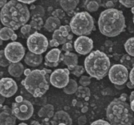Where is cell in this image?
I'll list each match as a JSON object with an SVG mask.
<instances>
[{
    "label": "cell",
    "mask_w": 134,
    "mask_h": 125,
    "mask_svg": "<svg viewBox=\"0 0 134 125\" xmlns=\"http://www.w3.org/2000/svg\"><path fill=\"white\" fill-rule=\"evenodd\" d=\"M76 96L78 97L82 98H88L90 96V90L88 88L81 86L77 88L76 92L75 93Z\"/></svg>",
    "instance_id": "obj_31"
},
{
    "label": "cell",
    "mask_w": 134,
    "mask_h": 125,
    "mask_svg": "<svg viewBox=\"0 0 134 125\" xmlns=\"http://www.w3.org/2000/svg\"><path fill=\"white\" fill-rule=\"evenodd\" d=\"M11 62L6 58L4 50H1L0 51V65L3 67H6L9 65Z\"/></svg>",
    "instance_id": "obj_32"
},
{
    "label": "cell",
    "mask_w": 134,
    "mask_h": 125,
    "mask_svg": "<svg viewBox=\"0 0 134 125\" xmlns=\"http://www.w3.org/2000/svg\"><path fill=\"white\" fill-rule=\"evenodd\" d=\"M43 70L47 72V74H49V73H51V70H48V69H45V68H44Z\"/></svg>",
    "instance_id": "obj_58"
},
{
    "label": "cell",
    "mask_w": 134,
    "mask_h": 125,
    "mask_svg": "<svg viewBox=\"0 0 134 125\" xmlns=\"http://www.w3.org/2000/svg\"><path fill=\"white\" fill-rule=\"evenodd\" d=\"M98 25L100 32L107 37L119 35L126 27L122 12L113 8L104 10L99 15Z\"/></svg>",
    "instance_id": "obj_2"
},
{
    "label": "cell",
    "mask_w": 134,
    "mask_h": 125,
    "mask_svg": "<svg viewBox=\"0 0 134 125\" xmlns=\"http://www.w3.org/2000/svg\"><path fill=\"white\" fill-rule=\"evenodd\" d=\"M16 118L12 109L7 106L1 105L0 125H15Z\"/></svg>",
    "instance_id": "obj_15"
},
{
    "label": "cell",
    "mask_w": 134,
    "mask_h": 125,
    "mask_svg": "<svg viewBox=\"0 0 134 125\" xmlns=\"http://www.w3.org/2000/svg\"><path fill=\"white\" fill-rule=\"evenodd\" d=\"M50 122L51 125H72V120L66 112L60 110L54 113Z\"/></svg>",
    "instance_id": "obj_16"
},
{
    "label": "cell",
    "mask_w": 134,
    "mask_h": 125,
    "mask_svg": "<svg viewBox=\"0 0 134 125\" xmlns=\"http://www.w3.org/2000/svg\"><path fill=\"white\" fill-rule=\"evenodd\" d=\"M72 32L79 36L90 35L94 28V19L86 12L75 14L71 19L70 25Z\"/></svg>",
    "instance_id": "obj_6"
},
{
    "label": "cell",
    "mask_w": 134,
    "mask_h": 125,
    "mask_svg": "<svg viewBox=\"0 0 134 125\" xmlns=\"http://www.w3.org/2000/svg\"><path fill=\"white\" fill-rule=\"evenodd\" d=\"M63 62L68 66V69L72 71L77 65V56L76 54L71 52H65L63 54Z\"/></svg>",
    "instance_id": "obj_18"
},
{
    "label": "cell",
    "mask_w": 134,
    "mask_h": 125,
    "mask_svg": "<svg viewBox=\"0 0 134 125\" xmlns=\"http://www.w3.org/2000/svg\"><path fill=\"white\" fill-rule=\"evenodd\" d=\"M30 15L32 17H43L44 15V9L41 5H32L30 8Z\"/></svg>",
    "instance_id": "obj_28"
},
{
    "label": "cell",
    "mask_w": 134,
    "mask_h": 125,
    "mask_svg": "<svg viewBox=\"0 0 134 125\" xmlns=\"http://www.w3.org/2000/svg\"><path fill=\"white\" fill-rule=\"evenodd\" d=\"M50 77L43 70H34L26 76L21 83L34 97L42 96L49 88Z\"/></svg>",
    "instance_id": "obj_5"
},
{
    "label": "cell",
    "mask_w": 134,
    "mask_h": 125,
    "mask_svg": "<svg viewBox=\"0 0 134 125\" xmlns=\"http://www.w3.org/2000/svg\"><path fill=\"white\" fill-rule=\"evenodd\" d=\"M52 16L59 18V19H63L65 17V13L63 9H57L53 11L52 13Z\"/></svg>",
    "instance_id": "obj_35"
},
{
    "label": "cell",
    "mask_w": 134,
    "mask_h": 125,
    "mask_svg": "<svg viewBox=\"0 0 134 125\" xmlns=\"http://www.w3.org/2000/svg\"><path fill=\"white\" fill-rule=\"evenodd\" d=\"M18 90L15 81L11 78H2L0 81L1 95L5 97H10L15 95Z\"/></svg>",
    "instance_id": "obj_13"
},
{
    "label": "cell",
    "mask_w": 134,
    "mask_h": 125,
    "mask_svg": "<svg viewBox=\"0 0 134 125\" xmlns=\"http://www.w3.org/2000/svg\"><path fill=\"white\" fill-rule=\"evenodd\" d=\"M71 30L69 25L61 26L59 29L55 30L52 35V39H55L60 44H63L68 42H72L73 35L70 33Z\"/></svg>",
    "instance_id": "obj_14"
},
{
    "label": "cell",
    "mask_w": 134,
    "mask_h": 125,
    "mask_svg": "<svg viewBox=\"0 0 134 125\" xmlns=\"http://www.w3.org/2000/svg\"><path fill=\"white\" fill-rule=\"evenodd\" d=\"M88 110V108L86 106H84V107L82 108V109H81V111L83 113H85L86 112H87Z\"/></svg>",
    "instance_id": "obj_54"
},
{
    "label": "cell",
    "mask_w": 134,
    "mask_h": 125,
    "mask_svg": "<svg viewBox=\"0 0 134 125\" xmlns=\"http://www.w3.org/2000/svg\"><path fill=\"white\" fill-rule=\"evenodd\" d=\"M119 2L126 7L132 8L134 7V0H119Z\"/></svg>",
    "instance_id": "obj_37"
},
{
    "label": "cell",
    "mask_w": 134,
    "mask_h": 125,
    "mask_svg": "<svg viewBox=\"0 0 134 125\" xmlns=\"http://www.w3.org/2000/svg\"><path fill=\"white\" fill-rule=\"evenodd\" d=\"M86 9L90 12L97 11L100 4V0H85Z\"/></svg>",
    "instance_id": "obj_24"
},
{
    "label": "cell",
    "mask_w": 134,
    "mask_h": 125,
    "mask_svg": "<svg viewBox=\"0 0 134 125\" xmlns=\"http://www.w3.org/2000/svg\"><path fill=\"white\" fill-rule=\"evenodd\" d=\"M31 28H32L29 24H26L21 27L20 32L23 35H29L31 30Z\"/></svg>",
    "instance_id": "obj_36"
},
{
    "label": "cell",
    "mask_w": 134,
    "mask_h": 125,
    "mask_svg": "<svg viewBox=\"0 0 134 125\" xmlns=\"http://www.w3.org/2000/svg\"><path fill=\"white\" fill-rule=\"evenodd\" d=\"M129 76L130 81L134 85V67L130 70Z\"/></svg>",
    "instance_id": "obj_43"
},
{
    "label": "cell",
    "mask_w": 134,
    "mask_h": 125,
    "mask_svg": "<svg viewBox=\"0 0 134 125\" xmlns=\"http://www.w3.org/2000/svg\"><path fill=\"white\" fill-rule=\"evenodd\" d=\"M30 125H41V124L37 121L34 120L30 122Z\"/></svg>",
    "instance_id": "obj_51"
},
{
    "label": "cell",
    "mask_w": 134,
    "mask_h": 125,
    "mask_svg": "<svg viewBox=\"0 0 134 125\" xmlns=\"http://www.w3.org/2000/svg\"><path fill=\"white\" fill-rule=\"evenodd\" d=\"M120 63L128 70H131L134 67V58L129 54H124L120 59Z\"/></svg>",
    "instance_id": "obj_26"
},
{
    "label": "cell",
    "mask_w": 134,
    "mask_h": 125,
    "mask_svg": "<svg viewBox=\"0 0 134 125\" xmlns=\"http://www.w3.org/2000/svg\"><path fill=\"white\" fill-rule=\"evenodd\" d=\"M62 49L63 51H65V52H71L73 50V46L72 44V42H68L65 43L63 44L62 47Z\"/></svg>",
    "instance_id": "obj_38"
},
{
    "label": "cell",
    "mask_w": 134,
    "mask_h": 125,
    "mask_svg": "<svg viewBox=\"0 0 134 125\" xmlns=\"http://www.w3.org/2000/svg\"><path fill=\"white\" fill-rule=\"evenodd\" d=\"M85 70V69L83 66L77 65L72 71H71V73L77 77H79L84 73Z\"/></svg>",
    "instance_id": "obj_33"
},
{
    "label": "cell",
    "mask_w": 134,
    "mask_h": 125,
    "mask_svg": "<svg viewBox=\"0 0 134 125\" xmlns=\"http://www.w3.org/2000/svg\"><path fill=\"white\" fill-rule=\"evenodd\" d=\"M18 125H28L27 124L25 123H24V122H22V123H19Z\"/></svg>",
    "instance_id": "obj_59"
},
{
    "label": "cell",
    "mask_w": 134,
    "mask_h": 125,
    "mask_svg": "<svg viewBox=\"0 0 134 125\" xmlns=\"http://www.w3.org/2000/svg\"><path fill=\"white\" fill-rule=\"evenodd\" d=\"M126 86L128 87V88H129L130 89L134 88V85L130 81H129L127 83Z\"/></svg>",
    "instance_id": "obj_47"
},
{
    "label": "cell",
    "mask_w": 134,
    "mask_h": 125,
    "mask_svg": "<svg viewBox=\"0 0 134 125\" xmlns=\"http://www.w3.org/2000/svg\"><path fill=\"white\" fill-rule=\"evenodd\" d=\"M31 28L36 30H40L43 25V21L41 17H32L31 21L29 23Z\"/></svg>",
    "instance_id": "obj_29"
},
{
    "label": "cell",
    "mask_w": 134,
    "mask_h": 125,
    "mask_svg": "<svg viewBox=\"0 0 134 125\" xmlns=\"http://www.w3.org/2000/svg\"><path fill=\"white\" fill-rule=\"evenodd\" d=\"M12 111L16 117L20 120L29 119L34 113V107L31 103L20 96L16 98V101L13 103Z\"/></svg>",
    "instance_id": "obj_7"
},
{
    "label": "cell",
    "mask_w": 134,
    "mask_h": 125,
    "mask_svg": "<svg viewBox=\"0 0 134 125\" xmlns=\"http://www.w3.org/2000/svg\"><path fill=\"white\" fill-rule=\"evenodd\" d=\"M43 57L41 54L34 53L28 51L25 57L24 61L26 64L32 67H36L39 65L42 62Z\"/></svg>",
    "instance_id": "obj_17"
},
{
    "label": "cell",
    "mask_w": 134,
    "mask_h": 125,
    "mask_svg": "<svg viewBox=\"0 0 134 125\" xmlns=\"http://www.w3.org/2000/svg\"><path fill=\"white\" fill-rule=\"evenodd\" d=\"M61 125H65V124H61Z\"/></svg>",
    "instance_id": "obj_60"
},
{
    "label": "cell",
    "mask_w": 134,
    "mask_h": 125,
    "mask_svg": "<svg viewBox=\"0 0 134 125\" xmlns=\"http://www.w3.org/2000/svg\"><path fill=\"white\" fill-rule=\"evenodd\" d=\"M69 74L70 71L68 69H57L51 73L50 83L57 88H64L69 82Z\"/></svg>",
    "instance_id": "obj_11"
},
{
    "label": "cell",
    "mask_w": 134,
    "mask_h": 125,
    "mask_svg": "<svg viewBox=\"0 0 134 125\" xmlns=\"http://www.w3.org/2000/svg\"><path fill=\"white\" fill-rule=\"evenodd\" d=\"M127 95L122 94L107 106L106 117L111 125H131L134 121L133 111L126 101Z\"/></svg>",
    "instance_id": "obj_3"
},
{
    "label": "cell",
    "mask_w": 134,
    "mask_h": 125,
    "mask_svg": "<svg viewBox=\"0 0 134 125\" xmlns=\"http://www.w3.org/2000/svg\"><path fill=\"white\" fill-rule=\"evenodd\" d=\"M134 99V91H132L131 93V94L130 95V97H129V99H130V100H132V99Z\"/></svg>",
    "instance_id": "obj_55"
},
{
    "label": "cell",
    "mask_w": 134,
    "mask_h": 125,
    "mask_svg": "<svg viewBox=\"0 0 134 125\" xmlns=\"http://www.w3.org/2000/svg\"><path fill=\"white\" fill-rule=\"evenodd\" d=\"M129 76L128 69L122 64L113 65L108 71V77L115 85H123L127 81Z\"/></svg>",
    "instance_id": "obj_10"
},
{
    "label": "cell",
    "mask_w": 134,
    "mask_h": 125,
    "mask_svg": "<svg viewBox=\"0 0 134 125\" xmlns=\"http://www.w3.org/2000/svg\"><path fill=\"white\" fill-rule=\"evenodd\" d=\"M38 99H36V100L35 104L37 105H39V106H44L46 104V103L47 101V98L46 97H37Z\"/></svg>",
    "instance_id": "obj_39"
},
{
    "label": "cell",
    "mask_w": 134,
    "mask_h": 125,
    "mask_svg": "<svg viewBox=\"0 0 134 125\" xmlns=\"http://www.w3.org/2000/svg\"><path fill=\"white\" fill-rule=\"evenodd\" d=\"M86 122V118L85 116H81L77 119L79 125H84Z\"/></svg>",
    "instance_id": "obj_41"
},
{
    "label": "cell",
    "mask_w": 134,
    "mask_h": 125,
    "mask_svg": "<svg viewBox=\"0 0 134 125\" xmlns=\"http://www.w3.org/2000/svg\"><path fill=\"white\" fill-rule=\"evenodd\" d=\"M6 58L11 63L19 62L25 54V49L20 42L13 41L9 43L4 49Z\"/></svg>",
    "instance_id": "obj_9"
},
{
    "label": "cell",
    "mask_w": 134,
    "mask_h": 125,
    "mask_svg": "<svg viewBox=\"0 0 134 125\" xmlns=\"http://www.w3.org/2000/svg\"><path fill=\"white\" fill-rule=\"evenodd\" d=\"M79 2V0H60V4L63 10L71 12L76 7Z\"/></svg>",
    "instance_id": "obj_23"
},
{
    "label": "cell",
    "mask_w": 134,
    "mask_h": 125,
    "mask_svg": "<svg viewBox=\"0 0 134 125\" xmlns=\"http://www.w3.org/2000/svg\"><path fill=\"white\" fill-rule=\"evenodd\" d=\"M14 33L13 29L7 27H4L0 30V38L2 40H8L11 39L12 36Z\"/></svg>",
    "instance_id": "obj_27"
},
{
    "label": "cell",
    "mask_w": 134,
    "mask_h": 125,
    "mask_svg": "<svg viewBox=\"0 0 134 125\" xmlns=\"http://www.w3.org/2000/svg\"><path fill=\"white\" fill-rule=\"evenodd\" d=\"M74 48L78 53L87 54L93 49V41L86 36H79L74 42Z\"/></svg>",
    "instance_id": "obj_12"
},
{
    "label": "cell",
    "mask_w": 134,
    "mask_h": 125,
    "mask_svg": "<svg viewBox=\"0 0 134 125\" xmlns=\"http://www.w3.org/2000/svg\"><path fill=\"white\" fill-rule=\"evenodd\" d=\"M31 71L30 70V69H26L25 71H24V74L26 75V76H27L30 73V72H31Z\"/></svg>",
    "instance_id": "obj_52"
},
{
    "label": "cell",
    "mask_w": 134,
    "mask_h": 125,
    "mask_svg": "<svg viewBox=\"0 0 134 125\" xmlns=\"http://www.w3.org/2000/svg\"><path fill=\"white\" fill-rule=\"evenodd\" d=\"M21 3H23L24 4H31L35 1H36L37 0H17Z\"/></svg>",
    "instance_id": "obj_46"
},
{
    "label": "cell",
    "mask_w": 134,
    "mask_h": 125,
    "mask_svg": "<svg viewBox=\"0 0 134 125\" xmlns=\"http://www.w3.org/2000/svg\"><path fill=\"white\" fill-rule=\"evenodd\" d=\"M44 65L47 66H49V67H54L57 66L59 65V62H51L47 61V60H45Z\"/></svg>",
    "instance_id": "obj_42"
},
{
    "label": "cell",
    "mask_w": 134,
    "mask_h": 125,
    "mask_svg": "<svg viewBox=\"0 0 134 125\" xmlns=\"http://www.w3.org/2000/svg\"><path fill=\"white\" fill-rule=\"evenodd\" d=\"M124 47L128 54L134 56V37L129 38L126 41Z\"/></svg>",
    "instance_id": "obj_30"
},
{
    "label": "cell",
    "mask_w": 134,
    "mask_h": 125,
    "mask_svg": "<svg viewBox=\"0 0 134 125\" xmlns=\"http://www.w3.org/2000/svg\"><path fill=\"white\" fill-rule=\"evenodd\" d=\"M130 105L131 109L134 112V99H132V100H130Z\"/></svg>",
    "instance_id": "obj_50"
},
{
    "label": "cell",
    "mask_w": 134,
    "mask_h": 125,
    "mask_svg": "<svg viewBox=\"0 0 134 125\" xmlns=\"http://www.w3.org/2000/svg\"><path fill=\"white\" fill-rule=\"evenodd\" d=\"M54 115V107L51 104H47L43 106L38 112V115L39 117L44 118H50L53 117Z\"/></svg>",
    "instance_id": "obj_21"
},
{
    "label": "cell",
    "mask_w": 134,
    "mask_h": 125,
    "mask_svg": "<svg viewBox=\"0 0 134 125\" xmlns=\"http://www.w3.org/2000/svg\"><path fill=\"white\" fill-rule=\"evenodd\" d=\"M131 13L133 15V17H132V20H133V22L134 23V7L131 8Z\"/></svg>",
    "instance_id": "obj_57"
},
{
    "label": "cell",
    "mask_w": 134,
    "mask_h": 125,
    "mask_svg": "<svg viewBox=\"0 0 134 125\" xmlns=\"http://www.w3.org/2000/svg\"><path fill=\"white\" fill-rule=\"evenodd\" d=\"M8 73L14 77H20L24 72V67L20 62L12 63L8 68Z\"/></svg>",
    "instance_id": "obj_20"
},
{
    "label": "cell",
    "mask_w": 134,
    "mask_h": 125,
    "mask_svg": "<svg viewBox=\"0 0 134 125\" xmlns=\"http://www.w3.org/2000/svg\"><path fill=\"white\" fill-rule=\"evenodd\" d=\"M61 51L59 49L54 48L49 51L45 56V60L51 62H60Z\"/></svg>",
    "instance_id": "obj_22"
},
{
    "label": "cell",
    "mask_w": 134,
    "mask_h": 125,
    "mask_svg": "<svg viewBox=\"0 0 134 125\" xmlns=\"http://www.w3.org/2000/svg\"><path fill=\"white\" fill-rule=\"evenodd\" d=\"M7 0H0V7L2 8L7 4Z\"/></svg>",
    "instance_id": "obj_48"
},
{
    "label": "cell",
    "mask_w": 134,
    "mask_h": 125,
    "mask_svg": "<svg viewBox=\"0 0 134 125\" xmlns=\"http://www.w3.org/2000/svg\"><path fill=\"white\" fill-rule=\"evenodd\" d=\"M17 35H16V33H14V34L12 36L10 39H11L13 41H15L17 39Z\"/></svg>",
    "instance_id": "obj_53"
},
{
    "label": "cell",
    "mask_w": 134,
    "mask_h": 125,
    "mask_svg": "<svg viewBox=\"0 0 134 125\" xmlns=\"http://www.w3.org/2000/svg\"><path fill=\"white\" fill-rule=\"evenodd\" d=\"M90 125H111L108 122L102 119H99L92 122Z\"/></svg>",
    "instance_id": "obj_40"
},
{
    "label": "cell",
    "mask_w": 134,
    "mask_h": 125,
    "mask_svg": "<svg viewBox=\"0 0 134 125\" xmlns=\"http://www.w3.org/2000/svg\"><path fill=\"white\" fill-rule=\"evenodd\" d=\"M80 84L83 86H87L91 83V77L88 76H82L79 80Z\"/></svg>",
    "instance_id": "obj_34"
},
{
    "label": "cell",
    "mask_w": 134,
    "mask_h": 125,
    "mask_svg": "<svg viewBox=\"0 0 134 125\" xmlns=\"http://www.w3.org/2000/svg\"><path fill=\"white\" fill-rule=\"evenodd\" d=\"M5 97L2 95H1V105H2V104L5 101Z\"/></svg>",
    "instance_id": "obj_56"
},
{
    "label": "cell",
    "mask_w": 134,
    "mask_h": 125,
    "mask_svg": "<svg viewBox=\"0 0 134 125\" xmlns=\"http://www.w3.org/2000/svg\"><path fill=\"white\" fill-rule=\"evenodd\" d=\"M50 118H44L41 121V123H40L41 125H50Z\"/></svg>",
    "instance_id": "obj_45"
},
{
    "label": "cell",
    "mask_w": 134,
    "mask_h": 125,
    "mask_svg": "<svg viewBox=\"0 0 134 125\" xmlns=\"http://www.w3.org/2000/svg\"><path fill=\"white\" fill-rule=\"evenodd\" d=\"M49 45H50V46H51L52 47H57L60 45V44L58 43V42L55 39H52L51 40H50Z\"/></svg>",
    "instance_id": "obj_44"
},
{
    "label": "cell",
    "mask_w": 134,
    "mask_h": 125,
    "mask_svg": "<svg viewBox=\"0 0 134 125\" xmlns=\"http://www.w3.org/2000/svg\"><path fill=\"white\" fill-rule=\"evenodd\" d=\"M114 4L111 1H109L106 3V6L107 7H108L109 8H112V7L113 6Z\"/></svg>",
    "instance_id": "obj_49"
},
{
    "label": "cell",
    "mask_w": 134,
    "mask_h": 125,
    "mask_svg": "<svg viewBox=\"0 0 134 125\" xmlns=\"http://www.w3.org/2000/svg\"><path fill=\"white\" fill-rule=\"evenodd\" d=\"M30 16V12L26 5L17 0L7 2L1 11L2 24L14 30L26 25Z\"/></svg>",
    "instance_id": "obj_1"
},
{
    "label": "cell",
    "mask_w": 134,
    "mask_h": 125,
    "mask_svg": "<svg viewBox=\"0 0 134 125\" xmlns=\"http://www.w3.org/2000/svg\"><path fill=\"white\" fill-rule=\"evenodd\" d=\"M109 58L104 52L97 50L91 52L84 61L85 71L91 77L98 80L103 78L109 70Z\"/></svg>",
    "instance_id": "obj_4"
},
{
    "label": "cell",
    "mask_w": 134,
    "mask_h": 125,
    "mask_svg": "<svg viewBox=\"0 0 134 125\" xmlns=\"http://www.w3.org/2000/svg\"><path fill=\"white\" fill-rule=\"evenodd\" d=\"M77 88L76 82L73 79H70L68 85L63 88V92L68 95L73 94L76 92Z\"/></svg>",
    "instance_id": "obj_25"
},
{
    "label": "cell",
    "mask_w": 134,
    "mask_h": 125,
    "mask_svg": "<svg viewBox=\"0 0 134 125\" xmlns=\"http://www.w3.org/2000/svg\"><path fill=\"white\" fill-rule=\"evenodd\" d=\"M48 44L47 38L43 35L36 31L30 35L27 40L29 51L37 54L44 52L48 48Z\"/></svg>",
    "instance_id": "obj_8"
},
{
    "label": "cell",
    "mask_w": 134,
    "mask_h": 125,
    "mask_svg": "<svg viewBox=\"0 0 134 125\" xmlns=\"http://www.w3.org/2000/svg\"><path fill=\"white\" fill-rule=\"evenodd\" d=\"M61 26V22L59 18L50 16L46 20L44 27L49 32H54Z\"/></svg>",
    "instance_id": "obj_19"
}]
</instances>
